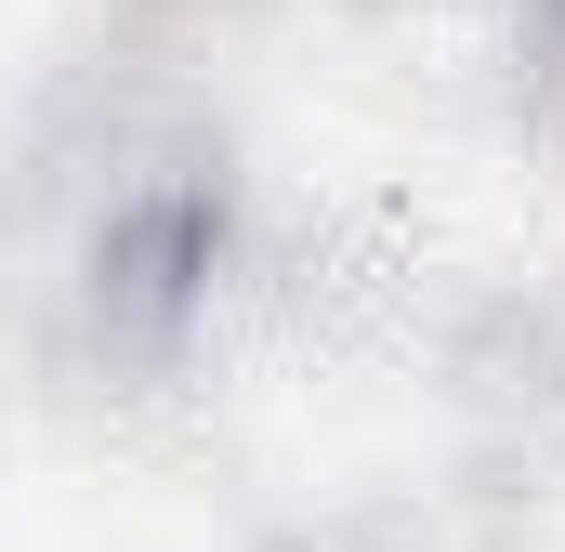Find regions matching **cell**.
<instances>
[{
  "instance_id": "1",
  "label": "cell",
  "mask_w": 565,
  "mask_h": 552,
  "mask_svg": "<svg viewBox=\"0 0 565 552\" xmlns=\"http://www.w3.org/2000/svg\"><path fill=\"white\" fill-rule=\"evenodd\" d=\"M526 40H540V53H565V0H526Z\"/></svg>"
}]
</instances>
